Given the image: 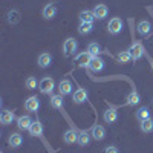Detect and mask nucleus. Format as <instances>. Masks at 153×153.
Returning <instances> with one entry per match:
<instances>
[{
	"mask_svg": "<svg viewBox=\"0 0 153 153\" xmlns=\"http://www.w3.org/2000/svg\"><path fill=\"white\" fill-rule=\"evenodd\" d=\"M72 100H74V103H76V104H83V103H86V100H87V91H86V89H83V87L76 89V91L74 92Z\"/></svg>",
	"mask_w": 153,
	"mask_h": 153,
	"instance_id": "0eeeda50",
	"label": "nucleus"
},
{
	"mask_svg": "<svg viewBox=\"0 0 153 153\" xmlns=\"http://www.w3.org/2000/svg\"><path fill=\"white\" fill-rule=\"evenodd\" d=\"M92 58H94V57L89 54L87 51H84V52H80L78 55L75 57V63H76V65H78L80 68H89Z\"/></svg>",
	"mask_w": 153,
	"mask_h": 153,
	"instance_id": "20e7f679",
	"label": "nucleus"
},
{
	"mask_svg": "<svg viewBox=\"0 0 153 153\" xmlns=\"http://www.w3.org/2000/svg\"><path fill=\"white\" fill-rule=\"evenodd\" d=\"M138 34L139 35H143V37H147L150 32H152V23L147 22V20H143V22H139L138 23Z\"/></svg>",
	"mask_w": 153,
	"mask_h": 153,
	"instance_id": "1a4fd4ad",
	"label": "nucleus"
},
{
	"mask_svg": "<svg viewBox=\"0 0 153 153\" xmlns=\"http://www.w3.org/2000/svg\"><path fill=\"white\" fill-rule=\"evenodd\" d=\"M136 118H138L139 121L150 118V112H149V109H147V107H141V109L136 112Z\"/></svg>",
	"mask_w": 153,
	"mask_h": 153,
	"instance_id": "c85d7f7f",
	"label": "nucleus"
},
{
	"mask_svg": "<svg viewBox=\"0 0 153 153\" xmlns=\"http://www.w3.org/2000/svg\"><path fill=\"white\" fill-rule=\"evenodd\" d=\"M51 61H52V55L48 52H43L38 55V66L40 68H48L51 65Z\"/></svg>",
	"mask_w": 153,
	"mask_h": 153,
	"instance_id": "aec40b11",
	"label": "nucleus"
},
{
	"mask_svg": "<svg viewBox=\"0 0 153 153\" xmlns=\"http://www.w3.org/2000/svg\"><path fill=\"white\" fill-rule=\"evenodd\" d=\"M71 92H72V83L69 80H61L58 83V94L65 97V95H69Z\"/></svg>",
	"mask_w": 153,
	"mask_h": 153,
	"instance_id": "f8f14e48",
	"label": "nucleus"
},
{
	"mask_svg": "<svg viewBox=\"0 0 153 153\" xmlns=\"http://www.w3.org/2000/svg\"><path fill=\"white\" fill-rule=\"evenodd\" d=\"M32 123L34 121L31 120L29 115H22V117L17 118V126H19V129H22V130H29V127H31Z\"/></svg>",
	"mask_w": 153,
	"mask_h": 153,
	"instance_id": "6e6552de",
	"label": "nucleus"
},
{
	"mask_svg": "<svg viewBox=\"0 0 153 153\" xmlns=\"http://www.w3.org/2000/svg\"><path fill=\"white\" fill-rule=\"evenodd\" d=\"M78 17H80V22H84V23H94V19H95L94 11H89V9H83Z\"/></svg>",
	"mask_w": 153,
	"mask_h": 153,
	"instance_id": "6ab92c4d",
	"label": "nucleus"
},
{
	"mask_svg": "<svg viewBox=\"0 0 153 153\" xmlns=\"http://www.w3.org/2000/svg\"><path fill=\"white\" fill-rule=\"evenodd\" d=\"M100 51H101V48H100V45H98V43H91V45L87 46V52L91 54L92 57H98Z\"/></svg>",
	"mask_w": 153,
	"mask_h": 153,
	"instance_id": "cd10ccee",
	"label": "nucleus"
},
{
	"mask_svg": "<svg viewBox=\"0 0 153 153\" xmlns=\"http://www.w3.org/2000/svg\"><path fill=\"white\" fill-rule=\"evenodd\" d=\"M92 138H95L97 141H103L106 138V129L103 126H94L92 129Z\"/></svg>",
	"mask_w": 153,
	"mask_h": 153,
	"instance_id": "2eb2a0df",
	"label": "nucleus"
},
{
	"mask_svg": "<svg viewBox=\"0 0 153 153\" xmlns=\"http://www.w3.org/2000/svg\"><path fill=\"white\" fill-rule=\"evenodd\" d=\"M89 69H91L92 72H101L104 69V61L101 60L100 57H94L91 65H89Z\"/></svg>",
	"mask_w": 153,
	"mask_h": 153,
	"instance_id": "ddd939ff",
	"label": "nucleus"
},
{
	"mask_svg": "<svg viewBox=\"0 0 153 153\" xmlns=\"http://www.w3.org/2000/svg\"><path fill=\"white\" fill-rule=\"evenodd\" d=\"M12 121H14V113L11 110H2V113H0V123L3 126H8Z\"/></svg>",
	"mask_w": 153,
	"mask_h": 153,
	"instance_id": "a211bd4d",
	"label": "nucleus"
},
{
	"mask_svg": "<svg viewBox=\"0 0 153 153\" xmlns=\"http://www.w3.org/2000/svg\"><path fill=\"white\" fill-rule=\"evenodd\" d=\"M104 153H118V149L115 146H109V147H106Z\"/></svg>",
	"mask_w": 153,
	"mask_h": 153,
	"instance_id": "2f4dec72",
	"label": "nucleus"
},
{
	"mask_svg": "<svg viewBox=\"0 0 153 153\" xmlns=\"http://www.w3.org/2000/svg\"><path fill=\"white\" fill-rule=\"evenodd\" d=\"M9 146L11 147H14V149H17V147H20L22 146V143H23V136L20 135V133H12L11 136H9Z\"/></svg>",
	"mask_w": 153,
	"mask_h": 153,
	"instance_id": "412c9836",
	"label": "nucleus"
},
{
	"mask_svg": "<svg viewBox=\"0 0 153 153\" xmlns=\"http://www.w3.org/2000/svg\"><path fill=\"white\" fill-rule=\"evenodd\" d=\"M38 89L42 94H52V91L55 89V83L51 76H45L38 81Z\"/></svg>",
	"mask_w": 153,
	"mask_h": 153,
	"instance_id": "f257e3e1",
	"label": "nucleus"
},
{
	"mask_svg": "<svg viewBox=\"0 0 153 153\" xmlns=\"http://www.w3.org/2000/svg\"><path fill=\"white\" fill-rule=\"evenodd\" d=\"M139 101H141V98H139V94L138 92H130L129 95H127V104H130V106H135L138 104Z\"/></svg>",
	"mask_w": 153,
	"mask_h": 153,
	"instance_id": "a878e982",
	"label": "nucleus"
},
{
	"mask_svg": "<svg viewBox=\"0 0 153 153\" xmlns=\"http://www.w3.org/2000/svg\"><path fill=\"white\" fill-rule=\"evenodd\" d=\"M76 46H78V45H76L75 38H71V37L66 38L65 43H63V52H65V55H66V57L72 55L75 51H76Z\"/></svg>",
	"mask_w": 153,
	"mask_h": 153,
	"instance_id": "39448f33",
	"label": "nucleus"
},
{
	"mask_svg": "<svg viewBox=\"0 0 153 153\" xmlns=\"http://www.w3.org/2000/svg\"><path fill=\"white\" fill-rule=\"evenodd\" d=\"M139 123H141V130H143V132L149 133V132L153 130V120H152V118L143 120V121H139Z\"/></svg>",
	"mask_w": 153,
	"mask_h": 153,
	"instance_id": "393cba45",
	"label": "nucleus"
},
{
	"mask_svg": "<svg viewBox=\"0 0 153 153\" xmlns=\"http://www.w3.org/2000/svg\"><path fill=\"white\" fill-rule=\"evenodd\" d=\"M51 106H52L54 109H61L63 107V95L57 94V95L51 97Z\"/></svg>",
	"mask_w": 153,
	"mask_h": 153,
	"instance_id": "4be33fe9",
	"label": "nucleus"
},
{
	"mask_svg": "<svg viewBox=\"0 0 153 153\" xmlns=\"http://www.w3.org/2000/svg\"><path fill=\"white\" fill-rule=\"evenodd\" d=\"M19 20H20L19 12H17V11H11V12H9V23H17Z\"/></svg>",
	"mask_w": 153,
	"mask_h": 153,
	"instance_id": "c756f323",
	"label": "nucleus"
},
{
	"mask_svg": "<svg viewBox=\"0 0 153 153\" xmlns=\"http://www.w3.org/2000/svg\"><path fill=\"white\" fill-rule=\"evenodd\" d=\"M78 135H80V132H76V130H74V129H69V130H66L65 132V143L66 144H74V143H78Z\"/></svg>",
	"mask_w": 153,
	"mask_h": 153,
	"instance_id": "9b49d317",
	"label": "nucleus"
},
{
	"mask_svg": "<svg viewBox=\"0 0 153 153\" xmlns=\"http://www.w3.org/2000/svg\"><path fill=\"white\" fill-rule=\"evenodd\" d=\"M29 133H31V136H42L43 135V126H42V123L40 121H34L32 124H31V127H29V130H28Z\"/></svg>",
	"mask_w": 153,
	"mask_h": 153,
	"instance_id": "4468645a",
	"label": "nucleus"
},
{
	"mask_svg": "<svg viewBox=\"0 0 153 153\" xmlns=\"http://www.w3.org/2000/svg\"><path fill=\"white\" fill-rule=\"evenodd\" d=\"M89 143H91V133L86 132V130L80 132V135H78V144L84 147V146H87Z\"/></svg>",
	"mask_w": 153,
	"mask_h": 153,
	"instance_id": "b1692460",
	"label": "nucleus"
},
{
	"mask_svg": "<svg viewBox=\"0 0 153 153\" xmlns=\"http://www.w3.org/2000/svg\"><path fill=\"white\" fill-rule=\"evenodd\" d=\"M107 14H109V8H107L106 5H97V6L94 8V16H95V19H98V20L106 19Z\"/></svg>",
	"mask_w": 153,
	"mask_h": 153,
	"instance_id": "9d476101",
	"label": "nucleus"
},
{
	"mask_svg": "<svg viewBox=\"0 0 153 153\" xmlns=\"http://www.w3.org/2000/svg\"><path fill=\"white\" fill-rule=\"evenodd\" d=\"M107 31L113 35H117L123 31V20L120 17H113L110 19V22L107 23Z\"/></svg>",
	"mask_w": 153,
	"mask_h": 153,
	"instance_id": "f03ea898",
	"label": "nucleus"
},
{
	"mask_svg": "<svg viewBox=\"0 0 153 153\" xmlns=\"http://www.w3.org/2000/svg\"><path fill=\"white\" fill-rule=\"evenodd\" d=\"M103 118H104V121H106V123L112 124V123H115V121H117V118H118V112L115 110V109H112V107H109V109L104 112Z\"/></svg>",
	"mask_w": 153,
	"mask_h": 153,
	"instance_id": "f3484780",
	"label": "nucleus"
},
{
	"mask_svg": "<svg viewBox=\"0 0 153 153\" xmlns=\"http://www.w3.org/2000/svg\"><path fill=\"white\" fill-rule=\"evenodd\" d=\"M117 60H118L120 63H129V61L132 60V55H130V52H129V49H127V51H123V52H120L118 57H117Z\"/></svg>",
	"mask_w": 153,
	"mask_h": 153,
	"instance_id": "bb28decb",
	"label": "nucleus"
},
{
	"mask_svg": "<svg viewBox=\"0 0 153 153\" xmlns=\"http://www.w3.org/2000/svg\"><path fill=\"white\" fill-rule=\"evenodd\" d=\"M25 109H26L28 112H37L38 109H40V100H38L35 95L29 97L26 101H25Z\"/></svg>",
	"mask_w": 153,
	"mask_h": 153,
	"instance_id": "423d86ee",
	"label": "nucleus"
},
{
	"mask_svg": "<svg viewBox=\"0 0 153 153\" xmlns=\"http://www.w3.org/2000/svg\"><path fill=\"white\" fill-rule=\"evenodd\" d=\"M26 87L28 89H35L37 87V80L34 78V76H29V78L26 80Z\"/></svg>",
	"mask_w": 153,
	"mask_h": 153,
	"instance_id": "7c9ffc66",
	"label": "nucleus"
},
{
	"mask_svg": "<svg viewBox=\"0 0 153 153\" xmlns=\"http://www.w3.org/2000/svg\"><path fill=\"white\" fill-rule=\"evenodd\" d=\"M94 29V23H84V22H80V26H78V32L81 35H86V34H91Z\"/></svg>",
	"mask_w": 153,
	"mask_h": 153,
	"instance_id": "5701e85b",
	"label": "nucleus"
},
{
	"mask_svg": "<svg viewBox=\"0 0 153 153\" xmlns=\"http://www.w3.org/2000/svg\"><path fill=\"white\" fill-rule=\"evenodd\" d=\"M129 52H130V55H132V60L133 61H136V60H139L143 55H144V46L139 43V42H135L130 48H129Z\"/></svg>",
	"mask_w": 153,
	"mask_h": 153,
	"instance_id": "7ed1b4c3",
	"label": "nucleus"
},
{
	"mask_svg": "<svg viewBox=\"0 0 153 153\" xmlns=\"http://www.w3.org/2000/svg\"><path fill=\"white\" fill-rule=\"evenodd\" d=\"M43 17L46 19V20H51V19H54L55 16H57V6L55 5H46L45 8H43Z\"/></svg>",
	"mask_w": 153,
	"mask_h": 153,
	"instance_id": "dca6fc26",
	"label": "nucleus"
}]
</instances>
